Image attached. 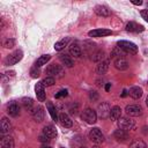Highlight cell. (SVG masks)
Returning <instances> with one entry per match:
<instances>
[{"label": "cell", "mask_w": 148, "mask_h": 148, "mask_svg": "<svg viewBox=\"0 0 148 148\" xmlns=\"http://www.w3.org/2000/svg\"><path fill=\"white\" fill-rule=\"evenodd\" d=\"M45 73L47 74V76H51V77H62L64 74H65V71H64V67L60 66V65H57V64H52V65H49L45 69Z\"/></svg>", "instance_id": "obj_1"}, {"label": "cell", "mask_w": 148, "mask_h": 148, "mask_svg": "<svg viewBox=\"0 0 148 148\" xmlns=\"http://www.w3.org/2000/svg\"><path fill=\"white\" fill-rule=\"evenodd\" d=\"M81 118H82V120H84L87 124L92 125V124H95V123L97 121V112H96L95 110L90 109V108H87V109H84V110L82 111Z\"/></svg>", "instance_id": "obj_2"}, {"label": "cell", "mask_w": 148, "mask_h": 148, "mask_svg": "<svg viewBox=\"0 0 148 148\" xmlns=\"http://www.w3.org/2000/svg\"><path fill=\"white\" fill-rule=\"evenodd\" d=\"M117 46L119 49H121L125 53H130V54H135L138 52V46L128 40H119L117 43Z\"/></svg>", "instance_id": "obj_3"}, {"label": "cell", "mask_w": 148, "mask_h": 148, "mask_svg": "<svg viewBox=\"0 0 148 148\" xmlns=\"http://www.w3.org/2000/svg\"><path fill=\"white\" fill-rule=\"evenodd\" d=\"M23 58V52L21 50H16L14 52H12L10 54H8L5 59V65L6 66H12V65H15L17 64L21 59Z\"/></svg>", "instance_id": "obj_4"}, {"label": "cell", "mask_w": 148, "mask_h": 148, "mask_svg": "<svg viewBox=\"0 0 148 148\" xmlns=\"http://www.w3.org/2000/svg\"><path fill=\"white\" fill-rule=\"evenodd\" d=\"M110 111H111V105L109 104V102H102L97 106V117L102 119L110 118Z\"/></svg>", "instance_id": "obj_5"}, {"label": "cell", "mask_w": 148, "mask_h": 148, "mask_svg": "<svg viewBox=\"0 0 148 148\" xmlns=\"http://www.w3.org/2000/svg\"><path fill=\"white\" fill-rule=\"evenodd\" d=\"M89 139L94 142V143H103L104 142V135L102 133V131L98 127H94L89 131Z\"/></svg>", "instance_id": "obj_6"}, {"label": "cell", "mask_w": 148, "mask_h": 148, "mask_svg": "<svg viewBox=\"0 0 148 148\" xmlns=\"http://www.w3.org/2000/svg\"><path fill=\"white\" fill-rule=\"evenodd\" d=\"M118 126H119V128L127 131V130H132L135 126V123L130 117H120L118 119Z\"/></svg>", "instance_id": "obj_7"}, {"label": "cell", "mask_w": 148, "mask_h": 148, "mask_svg": "<svg viewBox=\"0 0 148 148\" xmlns=\"http://www.w3.org/2000/svg\"><path fill=\"white\" fill-rule=\"evenodd\" d=\"M125 111L130 117H138L142 114V108L139 104H130L126 106Z\"/></svg>", "instance_id": "obj_8"}, {"label": "cell", "mask_w": 148, "mask_h": 148, "mask_svg": "<svg viewBox=\"0 0 148 148\" xmlns=\"http://www.w3.org/2000/svg\"><path fill=\"white\" fill-rule=\"evenodd\" d=\"M12 131V124L9 121V119L7 117H3L1 118V121H0V132L2 135H7L9 134Z\"/></svg>", "instance_id": "obj_9"}, {"label": "cell", "mask_w": 148, "mask_h": 148, "mask_svg": "<svg viewBox=\"0 0 148 148\" xmlns=\"http://www.w3.org/2000/svg\"><path fill=\"white\" fill-rule=\"evenodd\" d=\"M31 116H32V118H34L35 121L42 123V121L44 120V109H43L40 105L34 108L32 111H31Z\"/></svg>", "instance_id": "obj_10"}, {"label": "cell", "mask_w": 148, "mask_h": 148, "mask_svg": "<svg viewBox=\"0 0 148 148\" xmlns=\"http://www.w3.org/2000/svg\"><path fill=\"white\" fill-rule=\"evenodd\" d=\"M35 91H36V96H37V99L39 102H44L45 98H46V92H45V89H44V84L42 82H37L36 86H35Z\"/></svg>", "instance_id": "obj_11"}, {"label": "cell", "mask_w": 148, "mask_h": 148, "mask_svg": "<svg viewBox=\"0 0 148 148\" xmlns=\"http://www.w3.org/2000/svg\"><path fill=\"white\" fill-rule=\"evenodd\" d=\"M20 105L15 102V101H12L8 105H7V113L10 116V117H17L20 114Z\"/></svg>", "instance_id": "obj_12"}, {"label": "cell", "mask_w": 148, "mask_h": 148, "mask_svg": "<svg viewBox=\"0 0 148 148\" xmlns=\"http://www.w3.org/2000/svg\"><path fill=\"white\" fill-rule=\"evenodd\" d=\"M113 66L118 71H125L128 68V62L124 57H119V58H116L113 60Z\"/></svg>", "instance_id": "obj_13"}, {"label": "cell", "mask_w": 148, "mask_h": 148, "mask_svg": "<svg viewBox=\"0 0 148 148\" xmlns=\"http://www.w3.org/2000/svg\"><path fill=\"white\" fill-rule=\"evenodd\" d=\"M109 66H110V60L109 59H104V60L99 61L96 66V73L99 74V75L105 74L109 69Z\"/></svg>", "instance_id": "obj_14"}, {"label": "cell", "mask_w": 148, "mask_h": 148, "mask_svg": "<svg viewBox=\"0 0 148 148\" xmlns=\"http://www.w3.org/2000/svg\"><path fill=\"white\" fill-rule=\"evenodd\" d=\"M111 34H112V31L109 29H95V30H90L88 32V35L90 37H104V36H109Z\"/></svg>", "instance_id": "obj_15"}, {"label": "cell", "mask_w": 148, "mask_h": 148, "mask_svg": "<svg viewBox=\"0 0 148 148\" xmlns=\"http://www.w3.org/2000/svg\"><path fill=\"white\" fill-rule=\"evenodd\" d=\"M59 60L61 61V64L66 67H73L74 66V60L72 59L71 56L66 54V53H60L59 54Z\"/></svg>", "instance_id": "obj_16"}, {"label": "cell", "mask_w": 148, "mask_h": 148, "mask_svg": "<svg viewBox=\"0 0 148 148\" xmlns=\"http://www.w3.org/2000/svg\"><path fill=\"white\" fill-rule=\"evenodd\" d=\"M113 136L117 141H120V142H125L127 139H128V133L125 131V130H116L114 133H113Z\"/></svg>", "instance_id": "obj_17"}, {"label": "cell", "mask_w": 148, "mask_h": 148, "mask_svg": "<svg viewBox=\"0 0 148 148\" xmlns=\"http://www.w3.org/2000/svg\"><path fill=\"white\" fill-rule=\"evenodd\" d=\"M95 13L98 15V16H102V17H108L110 16L111 12L110 9L106 7V6H103V5H98L95 7Z\"/></svg>", "instance_id": "obj_18"}, {"label": "cell", "mask_w": 148, "mask_h": 148, "mask_svg": "<svg viewBox=\"0 0 148 148\" xmlns=\"http://www.w3.org/2000/svg\"><path fill=\"white\" fill-rule=\"evenodd\" d=\"M142 88L141 87H138V86H134V87H131L130 90H128V95L134 98V99H139L141 96H142Z\"/></svg>", "instance_id": "obj_19"}, {"label": "cell", "mask_w": 148, "mask_h": 148, "mask_svg": "<svg viewBox=\"0 0 148 148\" xmlns=\"http://www.w3.org/2000/svg\"><path fill=\"white\" fill-rule=\"evenodd\" d=\"M1 148H14V139L9 135H3L0 141Z\"/></svg>", "instance_id": "obj_20"}, {"label": "cell", "mask_w": 148, "mask_h": 148, "mask_svg": "<svg viewBox=\"0 0 148 148\" xmlns=\"http://www.w3.org/2000/svg\"><path fill=\"white\" fill-rule=\"evenodd\" d=\"M69 53H71V56H73L74 58L81 57V54H82L81 46H80L77 43H72L71 46H69Z\"/></svg>", "instance_id": "obj_21"}, {"label": "cell", "mask_w": 148, "mask_h": 148, "mask_svg": "<svg viewBox=\"0 0 148 148\" xmlns=\"http://www.w3.org/2000/svg\"><path fill=\"white\" fill-rule=\"evenodd\" d=\"M59 121H60V124H61L64 127H71V126L73 125L72 119H71L69 116L66 114L65 112H62V113L59 114Z\"/></svg>", "instance_id": "obj_22"}, {"label": "cell", "mask_w": 148, "mask_h": 148, "mask_svg": "<svg viewBox=\"0 0 148 148\" xmlns=\"http://www.w3.org/2000/svg\"><path fill=\"white\" fill-rule=\"evenodd\" d=\"M43 134H45L50 139H53V138L57 136V130H56V127L53 125H46L43 128Z\"/></svg>", "instance_id": "obj_23"}, {"label": "cell", "mask_w": 148, "mask_h": 148, "mask_svg": "<svg viewBox=\"0 0 148 148\" xmlns=\"http://www.w3.org/2000/svg\"><path fill=\"white\" fill-rule=\"evenodd\" d=\"M126 30L130 32H140V31H143V27L135 22H128L126 24Z\"/></svg>", "instance_id": "obj_24"}, {"label": "cell", "mask_w": 148, "mask_h": 148, "mask_svg": "<svg viewBox=\"0 0 148 148\" xmlns=\"http://www.w3.org/2000/svg\"><path fill=\"white\" fill-rule=\"evenodd\" d=\"M120 117H121V109H120V106H118V105L112 106L111 111H110V119L111 120H118Z\"/></svg>", "instance_id": "obj_25"}, {"label": "cell", "mask_w": 148, "mask_h": 148, "mask_svg": "<svg viewBox=\"0 0 148 148\" xmlns=\"http://www.w3.org/2000/svg\"><path fill=\"white\" fill-rule=\"evenodd\" d=\"M46 108H47V110H49V113H50L51 118H52L54 121L59 120V116H58V113H57V109H56V106L52 104V102H47Z\"/></svg>", "instance_id": "obj_26"}, {"label": "cell", "mask_w": 148, "mask_h": 148, "mask_svg": "<svg viewBox=\"0 0 148 148\" xmlns=\"http://www.w3.org/2000/svg\"><path fill=\"white\" fill-rule=\"evenodd\" d=\"M50 59H51V56H50V54H43V56H40V57L36 60L35 66H36V67H42V66L46 65V62H47Z\"/></svg>", "instance_id": "obj_27"}, {"label": "cell", "mask_w": 148, "mask_h": 148, "mask_svg": "<svg viewBox=\"0 0 148 148\" xmlns=\"http://www.w3.org/2000/svg\"><path fill=\"white\" fill-rule=\"evenodd\" d=\"M68 42H69V38H68V37H65V38L60 39L59 42H57V43L54 44V50H56V51H61L62 49H65V46H67Z\"/></svg>", "instance_id": "obj_28"}, {"label": "cell", "mask_w": 148, "mask_h": 148, "mask_svg": "<svg viewBox=\"0 0 148 148\" xmlns=\"http://www.w3.org/2000/svg\"><path fill=\"white\" fill-rule=\"evenodd\" d=\"M104 51L103 50H98V51H96V52H94L92 53V57H91V59H92V61H95V62H99V61H102V60H104Z\"/></svg>", "instance_id": "obj_29"}, {"label": "cell", "mask_w": 148, "mask_h": 148, "mask_svg": "<svg viewBox=\"0 0 148 148\" xmlns=\"http://www.w3.org/2000/svg\"><path fill=\"white\" fill-rule=\"evenodd\" d=\"M130 148H147V145L145 141L140 140V139H134L131 145H130Z\"/></svg>", "instance_id": "obj_30"}, {"label": "cell", "mask_w": 148, "mask_h": 148, "mask_svg": "<svg viewBox=\"0 0 148 148\" xmlns=\"http://www.w3.org/2000/svg\"><path fill=\"white\" fill-rule=\"evenodd\" d=\"M22 105H23V108H24L25 110L30 111V110H32L34 102H32V99H31L30 97H23V98H22Z\"/></svg>", "instance_id": "obj_31"}, {"label": "cell", "mask_w": 148, "mask_h": 148, "mask_svg": "<svg viewBox=\"0 0 148 148\" xmlns=\"http://www.w3.org/2000/svg\"><path fill=\"white\" fill-rule=\"evenodd\" d=\"M124 53H125V52H124L121 49H119V47L117 46V47H114V49L112 50V52H111V58L116 59V58L123 57V56H124Z\"/></svg>", "instance_id": "obj_32"}, {"label": "cell", "mask_w": 148, "mask_h": 148, "mask_svg": "<svg viewBox=\"0 0 148 148\" xmlns=\"http://www.w3.org/2000/svg\"><path fill=\"white\" fill-rule=\"evenodd\" d=\"M42 83L44 84V87H45V86H46V87H51V86H53V84L56 83V80H54V77H51V76H46L45 79H43Z\"/></svg>", "instance_id": "obj_33"}, {"label": "cell", "mask_w": 148, "mask_h": 148, "mask_svg": "<svg viewBox=\"0 0 148 148\" xmlns=\"http://www.w3.org/2000/svg\"><path fill=\"white\" fill-rule=\"evenodd\" d=\"M30 75H31V77H34V79H37L39 75H40V71H39V67H32L31 69H30Z\"/></svg>", "instance_id": "obj_34"}, {"label": "cell", "mask_w": 148, "mask_h": 148, "mask_svg": "<svg viewBox=\"0 0 148 148\" xmlns=\"http://www.w3.org/2000/svg\"><path fill=\"white\" fill-rule=\"evenodd\" d=\"M14 44H15V40H14L13 38H8V39L5 40L3 46H5L6 49H12V47L14 46Z\"/></svg>", "instance_id": "obj_35"}, {"label": "cell", "mask_w": 148, "mask_h": 148, "mask_svg": "<svg viewBox=\"0 0 148 148\" xmlns=\"http://www.w3.org/2000/svg\"><path fill=\"white\" fill-rule=\"evenodd\" d=\"M89 99L92 101V102H96V101L98 99V92L95 91V90H91V91L89 92Z\"/></svg>", "instance_id": "obj_36"}, {"label": "cell", "mask_w": 148, "mask_h": 148, "mask_svg": "<svg viewBox=\"0 0 148 148\" xmlns=\"http://www.w3.org/2000/svg\"><path fill=\"white\" fill-rule=\"evenodd\" d=\"M67 95H68V91H67L66 89H62V90L58 91V92L54 95V97H56V98H61V97H66Z\"/></svg>", "instance_id": "obj_37"}, {"label": "cell", "mask_w": 148, "mask_h": 148, "mask_svg": "<svg viewBox=\"0 0 148 148\" xmlns=\"http://www.w3.org/2000/svg\"><path fill=\"white\" fill-rule=\"evenodd\" d=\"M50 138L49 136H46L45 134H42V135H39V141L40 142H43V143H47V142H50Z\"/></svg>", "instance_id": "obj_38"}, {"label": "cell", "mask_w": 148, "mask_h": 148, "mask_svg": "<svg viewBox=\"0 0 148 148\" xmlns=\"http://www.w3.org/2000/svg\"><path fill=\"white\" fill-rule=\"evenodd\" d=\"M141 16H142V18H143L145 21L148 22V9H143V10H141Z\"/></svg>", "instance_id": "obj_39"}, {"label": "cell", "mask_w": 148, "mask_h": 148, "mask_svg": "<svg viewBox=\"0 0 148 148\" xmlns=\"http://www.w3.org/2000/svg\"><path fill=\"white\" fill-rule=\"evenodd\" d=\"M69 112H71V114H74V116H75V114L77 113V105H76L75 108L72 105V106L69 108Z\"/></svg>", "instance_id": "obj_40"}, {"label": "cell", "mask_w": 148, "mask_h": 148, "mask_svg": "<svg viewBox=\"0 0 148 148\" xmlns=\"http://www.w3.org/2000/svg\"><path fill=\"white\" fill-rule=\"evenodd\" d=\"M5 74L9 77V76H14V75H15V72H14V71H10V72H6Z\"/></svg>", "instance_id": "obj_41"}, {"label": "cell", "mask_w": 148, "mask_h": 148, "mask_svg": "<svg viewBox=\"0 0 148 148\" xmlns=\"http://www.w3.org/2000/svg\"><path fill=\"white\" fill-rule=\"evenodd\" d=\"M132 3L139 6V5H142V1H141V0H139V1H132Z\"/></svg>", "instance_id": "obj_42"}, {"label": "cell", "mask_w": 148, "mask_h": 148, "mask_svg": "<svg viewBox=\"0 0 148 148\" xmlns=\"http://www.w3.org/2000/svg\"><path fill=\"white\" fill-rule=\"evenodd\" d=\"M110 88H111V83H106V86H105V90H106V91H109V90H110Z\"/></svg>", "instance_id": "obj_43"}, {"label": "cell", "mask_w": 148, "mask_h": 148, "mask_svg": "<svg viewBox=\"0 0 148 148\" xmlns=\"http://www.w3.org/2000/svg\"><path fill=\"white\" fill-rule=\"evenodd\" d=\"M127 94H128V91H127V90H125V89H124V90H123V94H121V97H125V96H126V95H127Z\"/></svg>", "instance_id": "obj_44"}, {"label": "cell", "mask_w": 148, "mask_h": 148, "mask_svg": "<svg viewBox=\"0 0 148 148\" xmlns=\"http://www.w3.org/2000/svg\"><path fill=\"white\" fill-rule=\"evenodd\" d=\"M40 148H52V147H50V146H46V145H44V146H42Z\"/></svg>", "instance_id": "obj_45"}, {"label": "cell", "mask_w": 148, "mask_h": 148, "mask_svg": "<svg viewBox=\"0 0 148 148\" xmlns=\"http://www.w3.org/2000/svg\"><path fill=\"white\" fill-rule=\"evenodd\" d=\"M146 105L148 106V96H147V98H146Z\"/></svg>", "instance_id": "obj_46"}, {"label": "cell", "mask_w": 148, "mask_h": 148, "mask_svg": "<svg viewBox=\"0 0 148 148\" xmlns=\"http://www.w3.org/2000/svg\"><path fill=\"white\" fill-rule=\"evenodd\" d=\"M80 148H86V147H80Z\"/></svg>", "instance_id": "obj_47"}, {"label": "cell", "mask_w": 148, "mask_h": 148, "mask_svg": "<svg viewBox=\"0 0 148 148\" xmlns=\"http://www.w3.org/2000/svg\"><path fill=\"white\" fill-rule=\"evenodd\" d=\"M92 148H98V147H92Z\"/></svg>", "instance_id": "obj_48"}, {"label": "cell", "mask_w": 148, "mask_h": 148, "mask_svg": "<svg viewBox=\"0 0 148 148\" xmlns=\"http://www.w3.org/2000/svg\"><path fill=\"white\" fill-rule=\"evenodd\" d=\"M60 148H64V147H60Z\"/></svg>", "instance_id": "obj_49"}, {"label": "cell", "mask_w": 148, "mask_h": 148, "mask_svg": "<svg viewBox=\"0 0 148 148\" xmlns=\"http://www.w3.org/2000/svg\"><path fill=\"white\" fill-rule=\"evenodd\" d=\"M147 9H148V8H147Z\"/></svg>", "instance_id": "obj_50"}]
</instances>
